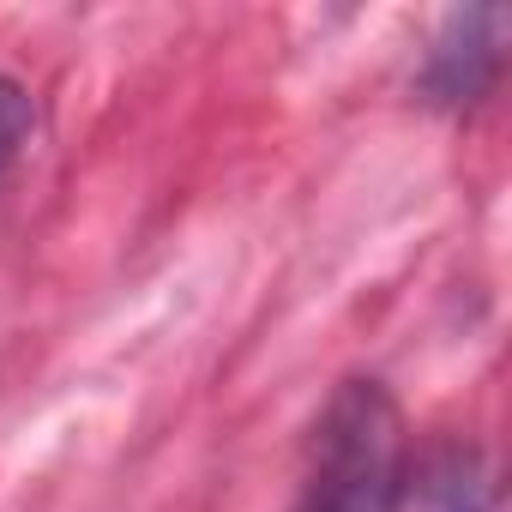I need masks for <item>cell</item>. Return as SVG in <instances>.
Returning <instances> with one entry per match:
<instances>
[{"mask_svg":"<svg viewBox=\"0 0 512 512\" xmlns=\"http://www.w3.org/2000/svg\"><path fill=\"white\" fill-rule=\"evenodd\" d=\"M404 500V422L374 380H350L314 434L302 512H398Z\"/></svg>","mask_w":512,"mask_h":512,"instance_id":"6da1fadb","label":"cell"},{"mask_svg":"<svg viewBox=\"0 0 512 512\" xmlns=\"http://www.w3.org/2000/svg\"><path fill=\"white\" fill-rule=\"evenodd\" d=\"M25 139H31V97L13 79H0V163H13Z\"/></svg>","mask_w":512,"mask_h":512,"instance_id":"7a4b0ae2","label":"cell"}]
</instances>
